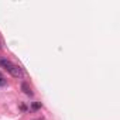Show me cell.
I'll return each mask as SVG.
<instances>
[{
	"label": "cell",
	"instance_id": "cell-1",
	"mask_svg": "<svg viewBox=\"0 0 120 120\" xmlns=\"http://www.w3.org/2000/svg\"><path fill=\"white\" fill-rule=\"evenodd\" d=\"M0 65L2 67H4L14 78H20V76H23V71H21V68L20 67H17V65H14V64H11L10 61H7V59H2L0 58Z\"/></svg>",
	"mask_w": 120,
	"mask_h": 120
},
{
	"label": "cell",
	"instance_id": "cell-4",
	"mask_svg": "<svg viewBox=\"0 0 120 120\" xmlns=\"http://www.w3.org/2000/svg\"><path fill=\"white\" fill-rule=\"evenodd\" d=\"M38 107H40V105H38V103H34V105H33V109H38Z\"/></svg>",
	"mask_w": 120,
	"mask_h": 120
},
{
	"label": "cell",
	"instance_id": "cell-2",
	"mask_svg": "<svg viewBox=\"0 0 120 120\" xmlns=\"http://www.w3.org/2000/svg\"><path fill=\"white\" fill-rule=\"evenodd\" d=\"M21 88H23L24 93H27V95H30V96L33 95V92H31V89H30V88L27 86V83H23V85H21Z\"/></svg>",
	"mask_w": 120,
	"mask_h": 120
},
{
	"label": "cell",
	"instance_id": "cell-3",
	"mask_svg": "<svg viewBox=\"0 0 120 120\" xmlns=\"http://www.w3.org/2000/svg\"><path fill=\"white\" fill-rule=\"evenodd\" d=\"M4 85H6V79L0 76V86H4Z\"/></svg>",
	"mask_w": 120,
	"mask_h": 120
},
{
	"label": "cell",
	"instance_id": "cell-5",
	"mask_svg": "<svg viewBox=\"0 0 120 120\" xmlns=\"http://www.w3.org/2000/svg\"><path fill=\"white\" fill-rule=\"evenodd\" d=\"M0 48H2V44H0Z\"/></svg>",
	"mask_w": 120,
	"mask_h": 120
},
{
	"label": "cell",
	"instance_id": "cell-6",
	"mask_svg": "<svg viewBox=\"0 0 120 120\" xmlns=\"http://www.w3.org/2000/svg\"><path fill=\"white\" fill-rule=\"evenodd\" d=\"M0 76H2V75H0Z\"/></svg>",
	"mask_w": 120,
	"mask_h": 120
}]
</instances>
